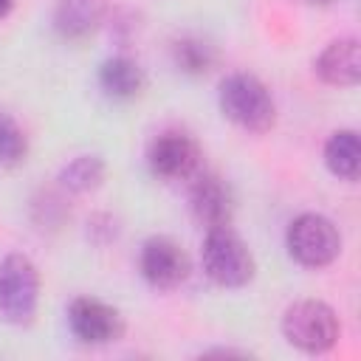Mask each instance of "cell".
I'll list each match as a JSON object with an SVG mask.
<instances>
[{
    "label": "cell",
    "mask_w": 361,
    "mask_h": 361,
    "mask_svg": "<svg viewBox=\"0 0 361 361\" xmlns=\"http://www.w3.org/2000/svg\"><path fill=\"white\" fill-rule=\"evenodd\" d=\"M138 268L147 285H152L155 290H175L178 285L186 282L192 265H189L186 251L172 237L155 234L144 240L141 254H138Z\"/></svg>",
    "instance_id": "6"
},
{
    "label": "cell",
    "mask_w": 361,
    "mask_h": 361,
    "mask_svg": "<svg viewBox=\"0 0 361 361\" xmlns=\"http://www.w3.org/2000/svg\"><path fill=\"white\" fill-rule=\"evenodd\" d=\"M99 85L113 99H133V96H138L144 90L147 76H144V71H141V65L135 59L110 56L99 68Z\"/></svg>",
    "instance_id": "11"
},
{
    "label": "cell",
    "mask_w": 361,
    "mask_h": 361,
    "mask_svg": "<svg viewBox=\"0 0 361 361\" xmlns=\"http://www.w3.org/2000/svg\"><path fill=\"white\" fill-rule=\"evenodd\" d=\"M324 164L341 180H355L358 178L361 147H358L355 130H336L327 138V144H324Z\"/></svg>",
    "instance_id": "12"
},
{
    "label": "cell",
    "mask_w": 361,
    "mask_h": 361,
    "mask_svg": "<svg viewBox=\"0 0 361 361\" xmlns=\"http://www.w3.org/2000/svg\"><path fill=\"white\" fill-rule=\"evenodd\" d=\"M316 73L322 82L336 87H353L361 76V48L355 37H341L324 45L316 56Z\"/></svg>",
    "instance_id": "10"
},
{
    "label": "cell",
    "mask_w": 361,
    "mask_h": 361,
    "mask_svg": "<svg viewBox=\"0 0 361 361\" xmlns=\"http://www.w3.org/2000/svg\"><path fill=\"white\" fill-rule=\"evenodd\" d=\"M59 180L68 192H76V195L93 192L104 180V164H102L99 155H79V158H73L71 164L62 166Z\"/></svg>",
    "instance_id": "14"
},
{
    "label": "cell",
    "mask_w": 361,
    "mask_h": 361,
    "mask_svg": "<svg viewBox=\"0 0 361 361\" xmlns=\"http://www.w3.org/2000/svg\"><path fill=\"white\" fill-rule=\"evenodd\" d=\"M313 3H330V0H313Z\"/></svg>",
    "instance_id": "18"
},
{
    "label": "cell",
    "mask_w": 361,
    "mask_h": 361,
    "mask_svg": "<svg viewBox=\"0 0 361 361\" xmlns=\"http://www.w3.org/2000/svg\"><path fill=\"white\" fill-rule=\"evenodd\" d=\"M28 152V141H25V133L23 127L8 118V116H0V166H17Z\"/></svg>",
    "instance_id": "15"
},
{
    "label": "cell",
    "mask_w": 361,
    "mask_h": 361,
    "mask_svg": "<svg viewBox=\"0 0 361 361\" xmlns=\"http://www.w3.org/2000/svg\"><path fill=\"white\" fill-rule=\"evenodd\" d=\"M104 0H59L56 6V28L65 37H85L102 20Z\"/></svg>",
    "instance_id": "13"
},
{
    "label": "cell",
    "mask_w": 361,
    "mask_h": 361,
    "mask_svg": "<svg viewBox=\"0 0 361 361\" xmlns=\"http://www.w3.org/2000/svg\"><path fill=\"white\" fill-rule=\"evenodd\" d=\"M39 305V271L25 254L0 259V316L8 324H31Z\"/></svg>",
    "instance_id": "4"
},
{
    "label": "cell",
    "mask_w": 361,
    "mask_h": 361,
    "mask_svg": "<svg viewBox=\"0 0 361 361\" xmlns=\"http://www.w3.org/2000/svg\"><path fill=\"white\" fill-rule=\"evenodd\" d=\"M197 144L183 130H164L147 149L149 169L164 180H183L197 169Z\"/></svg>",
    "instance_id": "8"
},
{
    "label": "cell",
    "mask_w": 361,
    "mask_h": 361,
    "mask_svg": "<svg viewBox=\"0 0 361 361\" xmlns=\"http://www.w3.org/2000/svg\"><path fill=\"white\" fill-rule=\"evenodd\" d=\"M217 102L223 116L248 130V133H265L274 127L276 107L268 93V87L254 76V73H231L220 82Z\"/></svg>",
    "instance_id": "1"
},
{
    "label": "cell",
    "mask_w": 361,
    "mask_h": 361,
    "mask_svg": "<svg viewBox=\"0 0 361 361\" xmlns=\"http://www.w3.org/2000/svg\"><path fill=\"white\" fill-rule=\"evenodd\" d=\"M11 6H14V0H0V20H3V17L11 11Z\"/></svg>",
    "instance_id": "17"
},
{
    "label": "cell",
    "mask_w": 361,
    "mask_h": 361,
    "mask_svg": "<svg viewBox=\"0 0 361 361\" xmlns=\"http://www.w3.org/2000/svg\"><path fill=\"white\" fill-rule=\"evenodd\" d=\"M68 324L82 344H110L124 333L121 313L96 296H76L68 305Z\"/></svg>",
    "instance_id": "7"
},
{
    "label": "cell",
    "mask_w": 361,
    "mask_h": 361,
    "mask_svg": "<svg viewBox=\"0 0 361 361\" xmlns=\"http://www.w3.org/2000/svg\"><path fill=\"white\" fill-rule=\"evenodd\" d=\"M341 333L338 316L327 302L299 299L282 313V336L302 353H327Z\"/></svg>",
    "instance_id": "3"
},
{
    "label": "cell",
    "mask_w": 361,
    "mask_h": 361,
    "mask_svg": "<svg viewBox=\"0 0 361 361\" xmlns=\"http://www.w3.org/2000/svg\"><path fill=\"white\" fill-rule=\"evenodd\" d=\"M212 59H214L212 48L206 42H200V39H180V42H175V62L183 71H189V73L209 71Z\"/></svg>",
    "instance_id": "16"
},
{
    "label": "cell",
    "mask_w": 361,
    "mask_h": 361,
    "mask_svg": "<svg viewBox=\"0 0 361 361\" xmlns=\"http://www.w3.org/2000/svg\"><path fill=\"white\" fill-rule=\"evenodd\" d=\"M189 206L192 214L200 226L212 228V226H228L231 223V189L223 178L217 175H197L192 189H189Z\"/></svg>",
    "instance_id": "9"
},
{
    "label": "cell",
    "mask_w": 361,
    "mask_h": 361,
    "mask_svg": "<svg viewBox=\"0 0 361 361\" xmlns=\"http://www.w3.org/2000/svg\"><path fill=\"white\" fill-rule=\"evenodd\" d=\"M200 262L206 276L220 288H243L254 276V257L248 245L231 231V226L206 228Z\"/></svg>",
    "instance_id": "2"
},
{
    "label": "cell",
    "mask_w": 361,
    "mask_h": 361,
    "mask_svg": "<svg viewBox=\"0 0 361 361\" xmlns=\"http://www.w3.org/2000/svg\"><path fill=\"white\" fill-rule=\"evenodd\" d=\"M285 245H288V254L299 265L324 268L338 257L341 234L330 217L316 214V212H305V214L290 220V226L285 231Z\"/></svg>",
    "instance_id": "5"
}]
</instances>
